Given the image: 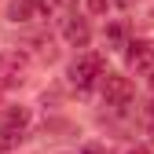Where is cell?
Returning a JSON list of instances; mask_svg holds the SVG:
<instances>
[{
    "label": "cell",
    "mask_w": 154,
    "mask_h": 154,
    "mask_svg": "<svg viewBox=\"0 0 154 154\" xmlns=\"http://www.w3.org/2000/svg\"><path fill=\"white\" fill-rule=\"evenodd\" d=\"M103 77H106V63H103L99 51H85V55H77L70 63V85L73 88H92Z\"/></svg>",
    "instance_id": "1"
},
{
    "label": "cell",
    "mask_w": 154,
    "mask_h": 154,
    "mask_svg": "<svg viewBox=\"0 0 154 154\" xmlns=\"http://www.w3.org/2000/svg\"><path fill=\"white\" fill-rule=\"evenodd\" d=\"M136 99V92H132L128 77H118V73H106L103 77V106L114 110V114H125Z\"/></svg>",
    "instance_id": "2"
},
{
    "label": "cell",
    "mask_w": 154,
    "mask_h": 154,
    "mask_svg": "<svg viewBox=\"0 0 154 154\" xmlns=\"http://www.w3.org/2000/svg\"><path fill=\"white\" fill-rule=\"evenodd\" d=\"M26 66H29V55L26 51H18V48L0 51V81H4V85H18L22 73H26Z\"/></svg>",
    "instance_id": "3"
},
{
    "label": "cell",
    "mask_w": 154,
    "mask_h": 154,
    "mask_svg": "<svg viewBox=\"0 0 154 154\" xmlns=\"http://www.w3.org/2000/svg\"><path fill=\"white\" fill-rule=\"evenodd\" d=\"M125 59H128V70H136V73H143V77H154V44L132 41L128 51H125Z\"/></svg>",
    "instance_id": "4"
},
{
    "label": "cell",
    "mask_w": 154,
    "mask_h": 154,
    "mask_svg": "<svg viewBox=\"0 0 154 154\" xmlns=\"http://www.w3.org/2000/svg\"><path fill=\"white\" fill-rule=\"evenodd\" d=\"M48 0H15L8 8L11 22H37V18H48Z\"/></svg>",
    "instance_id": "5"
},
{
    "label": "cell",
    "mask_w": 154,
    "mask_h": 154,
    "mask_svg": "<svg viewBox=\"0 0 154 154\" xmlns=\"http://www.w3.org/2000/svg\"><path fill=\"white\" fill-rule=\"evenodd\" d=\"M63 37L73 44V48H85L88 44V22L81 15H70V18H63Z\"/></svg>",
    "instance_id": "6"
},
{
    "label": "cell",
    "mask_w": 154,
    "mask_h": 154,
    "mask_svg": "<svg viewBox=\"0 0 154 154\" xmlns=\"http://www.w3.org/2000/svg\"><path fill=\"white\" fill-rule=\"evenodd\" d=\"M143 128H147V136L154 140V99L143 106Z\"/></svg>",
    "instance_id": "7"
},
{
    "label": "cell",
    "mask_w": 154,
    "mask_h": 154,
    "mask_svg": "<svg viewBox=\"0 0 154 154\" xmlns=\"http://www.w3.org/2000/svg\"><path fill=\"white\" fill-rule=\"evenodd\" d=\"M106 37H110V44H114V48H128V44H125V26H110Z\"/></svg>",
    "instance_id": "8"
},
{
    "label": "cell",
    "mask_w": 154,
    "mask_h": 154,
    "mask_svg": "<svg viewBox=\"0 0 154 154\" xmlns=\"http://www.w3.org/2000/svg\"><path fill=\"white\" fill-rule=\"evenodd\" d=\"M125 154H150V150H147V147H128Z\"/></svg>",
    "instance_id": "9"
},
{
    "label": "cell",
    "mask_w": 154,
    "mask_h": 154,
    "mask_svg": "<svg viewBox=\"0 0 154 154\" xmlns=\"http://www.w3.org/2000/svg\"><path fill=\"white\" fill-rule=\"evenodd\" d=\"M114 4H118V8H132V4H136V0H114Z\"/></svg>",
    "instance_id": "10"
},
{
    "label": "cell",
    "mask_w": 154,
    "mask_h": 154,
    "mask_svg": "<svg viewBox=\"0 0 154 154\" xmlns=\"http://www.w3.org/2000/svg\"><path fill=\"white\" fill-rule=\"evenodd\" d=\"M81 154H103V150H99V147H85Z\"/></svg>",
    "instance_id": "11"
},
{
    "label": "cell",
    "mask_w": 154,
    "mask_h": 154,
    "mask_svg": "<svg viewBox=\"0 0 154 154\" xmlns=\"http://www.w3.org/2000/svg\"><path fill=\"white\" fill-rule=\"evenodd\" d=\"M51 4H70V0H51Z\"/></svg>",
    "instance_id": "12"
},
{
    "label": "cell",
    "mask_w": 154,
    "mask_h": 154,
    "mask_svg": "<svg viewBox=\"0 0 154 154\" xmlns=\"http://www.w3.org/2000/svg\"><path fill=\"white\" fill-rule=\"evenodd\" d=\"M150 88H154V77H150Z\"/></svg>",
    "instance_id": "13"
}]
</instances>
